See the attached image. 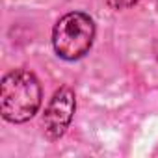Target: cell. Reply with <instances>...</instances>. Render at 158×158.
Wrapping results in <instances>:
<instances>
[{
  "mask_svg": "<svg viewBox=\"0 0 158 158\" xmlns=\"http://www.w3.org/2000/svg\"><path fill=\"white\" fill-rule=\"evenodd\" d=\"M41 106V86L26 69L10 71L0 84V114L10 123H26Z\"/></svg>",
  "mask_w": 158,
  "mask_h": 158,
  "instance_id": "1",
  "label": "cell"
},
{
  "mask_svg": "<svg viewBox=\"0 0 158 158\" xmlns=\"http://www.w3.org/2000/svg\"><path fill=\"white\" fill-rule=\"evenodd\" d=\"M95 39V24L88 13L71 11L63 15L52 30V47L61 60L84 58Z\"/></svg>",
  "mask_w": 158,
  "mask_h": 158,
  "instance_id": "2",
  "label": "cell"
},
{
  "mask_svg": "<svg viewBox=\"0 0 158 158\" xmlns=\"http://www.w3.org/2000/svg\"><path fill=\"white\" fill-rule=\"evenodd\" d=\"M74 110H76L74 91L67 86L60 88L52 95V99L45 110V115H43L45 136L48 139H60L65 134V130L69 128L73 115H74Z\"/></svg>",
  "mask_w": 158,
  "mask_h": 158,
  "instance_id": "3",
  "label": "cell"
},
{
  "mask_svg": "<svg viewBox=\"0 0 158 158\" xmlns=\"http://www.w3.org/2000/svg\"><path fill=\"white\" fill-rule=\"evenodd\" d=\"M139 2V0H106V4L115 10V11H121V10H128L132 6H136Z\"/></svg>",
  "mask_w": 158,
  "mask_h": 158,
  "instance_id": "4",
  "label": "cell"
}]
</instances>
